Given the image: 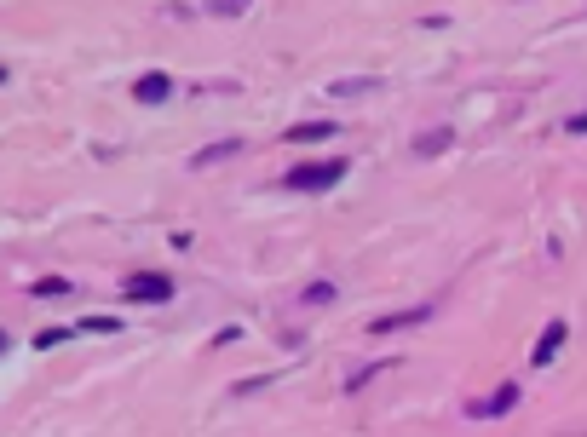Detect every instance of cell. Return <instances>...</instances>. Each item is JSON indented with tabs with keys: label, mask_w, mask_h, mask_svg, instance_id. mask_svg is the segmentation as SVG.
Segmentation results:
<instances>
[{
	"label": "cell",
	"mask_w": 587,
	"mask_h": 437,
	"mask_svg": "<svg viewBox=\"0 0 587 437\" xmlns=\"http://www.w3.org/2000/svg\"><path fill=\"white\" fill-rule=\"evenodd\" d=\"M340 179H346V161H340V156L300 161V167H288V173H282V184H288V190H300V196H311V190H334Z\"/></svg>",
	"instance_id": "obj_1"
},
{
	"label": "cell",
	"mask_w": 587,
	"mask_h": 437,
	"mask_svg": "<svg viewBox=\"0 0 587 437\" xmlns=\"http://www.w3.org/2000/svg\"><path fill=\"white\" fill-rule=\"evenodd\" d=\"M127 299H139V305H167V299H173V276L133 271V276H127Z\"/></svg>",
	"instance_id": "obj_2"
},
{
	"label": "cell",
	"mask_w": 587,
	"mask_h": 437,
	"mask_svg": "<svg viewBox=\"0 0 587 437\" xmlns=\"http://www.w3.org/2000/svg\"><path fill=\"white\" fill-rule=\"evenodd\" d=\"M133 98H139V104H167V98H173V81H167L162 69H150V75L133 81Z\"/></svg>",
	"instance_id": "obj_3"
},
{
	"label": "cell",
	"mask_w": 587,
	"mask_h": 437,
	"mask_svg": "<svg viewBox=\"0 0 587 437\" xmlns=\"http://www.w3.org/2000/svg\"><path fill=\"white\" fill-rule=\"evenodd\" d=\"M564 334H570L564 322H547V334L536 340V351H530V363H536V368H547V363H553V357L564 351Z\"/></svg>",
	"instance_id": "obj_4"
},
{
	"label": "cell",
	"mask_w": 587,
	"mask_h": 437,
	"mask_svg": "<svg viewBox=\"0 0 587 437\" xmlns=\"http://www.w3.org/2000/svg\"><path fill=\"white\" fill-rule=\"evenodd\" d=\"M432 317V305H415V311H392V317H375L369 328L375 334H398V328H415V322H426Z\"/></svg>",
	"instance_id": "obj_5"
},
{
	"label": "cell",
	"mask_w": 587,
	"mask_h": 437,
	"mask_svg": "<svg viewBox=\"0 0 587 437\" xmlns=\"http://www.w3.org/2000/svg\"><path fill=\"white\" fill-rule=\"evenodd\" d=\"M334 133H340L334 121H294V127H288V138H294V144H317V138H334Z\"/></svg>",
	"instance_id": "obj_6"
},
{
	"label": "cell",
	"mask_w": 587,
	"mask_h": 437,
	"mask_svg": "<svg viewBox=\"0 0 587 437\" xmlns=\"http://www.w3.org/2000/svg\"><path fill=\"white\" fill-rule=\"evenodd\" d=\"M455 144V127H432V133L415 138V156H438V150H449Z\"/></svg>",
	"instance_id": "obj_7"
},
{
	"label": "cell",
	"mask_w": 587,
	"mask_h": 437,
	"mask_svg": "<svg viewBox=\"0 0 587 437\" xmlns=\"http://www.w3.org/2000/svg\"><path fill=\"white\" fill-rule=\"evenodd\" d=\"M513 403H518V386H501V391H490V397H484L472 414H507Z\"/></svg>",
	"instance_id": "obj_8"
},
{
	"label": "cell",
	"mask_w": 587,
	"mask_h": 437,
	"mask_svg": "<svg viewBox=\"0 0 587 437\" xmlns=\"http://www.w3.org/2000/svg\"><path fill=\"white\" fill-rule=\"evenodd\" d=\"M225 156H236V138H225V144H208V150L190 161V167H213V161H225Z\"/></svg>",
	"instance_id": "obj_9"
},
{
	"label": "cell",
	"mask_w": 587,
	"mask_h": 437,
	"mask_svg": "<svg viewBox=\"0 0 587 437\" xmlns=\"http://www.w3.org/2000/svg\"><path fill=\"white\" fill-rule=\"evenodd\" d=\"M329 299H334L329 282H311V288H306V305H329Z\"/></svg>",
	"instance_id": "obj_10"
},
{
	"label": "cell",
	"mask_w": 587,
	"mask_h": 437,
	"mask_svg": "<svg viewBox=\"0 0 587 437\" xmlns=\"http://www.w3.org/2000/svg\"><path fill=\"white\" fill-rule=\"evenodd\" d=\"M64 288H70V282H64V276H41V282H35V294H64Z\"/></svg>",
	"instance_id": "obj_11"
},
{
	"label": "cell",
	"mask_w": 587,
	"mask_h": 437,
	"mask_svg": "<svg viewBox=\"0 0 587 437\" xmlns=\"http://www.w3.org/2000/svg\"><path fill=\"white\" fill-rule=\"evenodd\" d=\"M242 6H248V0H219V12H242Z\"/></svg>",
	"instance_id": "obj_12"
}]
</instances>
